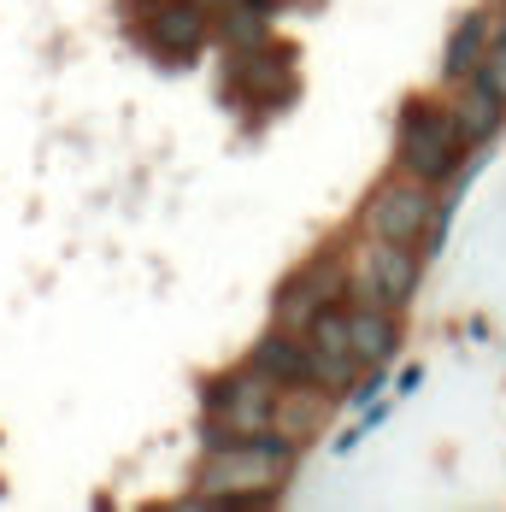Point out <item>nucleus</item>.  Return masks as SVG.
Segmentation results:
<instances>
[{"instance_id": "1a4fd4ad", "label": "nucleus", "mask_w": 506, "mask_h": 512, "mask_svg": "<svg viewBox=\"0 0 506 512\" xmlns=\"http://www.w3.org/2000/svg\"><path fill=\"white\" fill-rule=\"evenodd\" d=\"M248 365L253 371H265L277 389H289V383H318V377H312V354H306L301 330H289V324H277L271 336H259L253 354H248Z\"/></svg>"}, {"instance_id": "39448f33", "label": "nucleus", "mask_w": 506, "mask_h": 512, "mask_svg": "<svg viewBox=\"0 0 506 512\" xmlns=\"http://www.w3.org/2000/svg\"><path fill=\"white\" fill-rule=\"evenodd\" d=\"M136 36L165 65H195L212 42V18H206L201 0H153L142 12V24H136Z\"/></svg>"}, {"instance_id": "2eb2a0df", "label": "nucleus", "mask_w": 506, "mask_h": 512, "mask_svg": "<svg viewBox=\"0 0 506 512\" xmlns=\"http://www.w3.org/2000/svg\"><path fill=\"white\" fill-rule=\"evenodd\" d=\"M471 77H483V83H489V89H495V95L506 101V42H501V36L489 42V53H483V65H477Z\"/></svg>"}, {"instance_id": "f257e3e1", "label": "nucleus", "mask_w": 506, "mask_h": 512, "mask_svg": "<svg viewBox=\"0 0 506 512\" xmlns=\"http://www.w3.org/2000/svg\"><path fill=\"white\" fill-rule=\"evenodd\" d=\"M301 460V442H289L283 430H248L230 436L218 448H206L201 460V501L206 507H271L283 477Z\"/></svg>"}, {"instance_id": "9b49d317", "label": "nucleus", "mask_w": 506, "mask_h": 512, "mask_svg": "<svg viewBox=\"0 0 506 512\" xmlns=\"http://www.w3.org/2000/svg\"><path fill=\"white\" fill-rule=\"evenodd\" d=\"M348 330H354L359 371H365V365H389L395 348H401V312H389V307H365V301H354V307H348Z\"/></svg>"}, {"instance_id": "ddd939ff", "label": "nucleus", "mask_w": 506, "mask_h": 512, "mask_svg": "<svg viewBox=\"0 0 506 512\" xmlns=\"http://www.w3.org/2000/svg\"><path fill=\"white\" fill-rule=\"evenodd\" d=\"M454 118H459V130H465V142L477 148V142H489V136L501 130L506 101L483 83V77H465V83H459V101H454Z\"/></svg>"}, {"instance_id": "0eeeda50", "label": "nucleus", "mask_w": 506, "mask_h": 512, "mask_svg": "<svg viewBox=\"0 0 506 512\" xmlns=\"http://www.w3.org/2000/svg\"><path fill=\"white\" fill-rule=\"evenodd\" d=\"M336 301H348V259L342 254H312L301 271H289V277L277 283V324L301 330L312 312L336 307Z\"/></svg>"}, {"instance_id": "f03ea898", "label": "nucleus", "mask_w": 506, "mask_h": 512, "mask_svg": "<svg viewBox=\"0 0 506 512\" xmlns=\"http://www.w3.org/2000/svg\"><path fill=\"white\" fill-rule=\"evenodd\" d=\"M465 130H459L454 106H436V101H406L401 112V130H395V171L418 177V183H448L459 177L465 165Z\"/></svg>"}, {"instance_id": "4468645a", "label": "nucleus", "mask_w": 506, "mask_h": 512, "mask_svg": "<svg viewBox=\"0 0 506 512\" xmlns=\"http://www.w3.org/2000/svg\"><path fill=\"white\" fill-rule=\"evenodd\" d=\"M489 18L483 12H471V18H459L454 24V36H448V53H442V77L448 83H465L477 65H483V53H489Z\"/></svg>"}, {"instance_id": "423d86ee", "label": "nucleus", "mask_w": 506, "mask_h": 512, "mask_svg": "<svg viewBox=\"0 0 506 512\" xmlns=\"http://www.w3.org/2000/svg\"><path fill=\"white\" fill-rule=\"evenodd\" d=\"M271 401H277V383L265 371H230V377H212L206 383V418L224 424L230 436H248V430H271Z\"/></svg>"}, {"instance_id": "9d476101", "label": "nucleus", "mask_w": 506, "mask_h": 512, "mask_svg": "<svg viewBox=\"0 0 506 512\" xmlns=\"http://www.w3.org/2000/svg\"><path fill=\"white\" fill-rule=\"evenodd\" d=\"M324 418H330V395H324L318 383H289V389H277V401H271V430H283V436L301 442V448L324 430Z\"/></svg>"}, {"instance_id": "dca6fc26", "label": "nucleus", "mask_w": 506, "mask_h": 512, "mask_svg": "<svg viewBox=\"0 0 506 512\" xmlns=\"http://www.w3.org/2000/svg\"><path fill=\"white\" fill-rule=\"evenodd\" d=\"M418 383H424V371H418V365H406V371H401V395H412Z\"/></svg>"}, {"instance_id": "7ed1b4c3", "label": "nucleus", "mask_w": 506, "mask_h": 512, "mask_svg": "<svg viewBox=\"0 0 506 512\" xmlns=\"http://www.w3.org/2000/svg\"><path fill=\"white\" fill-rule=\"evenodd\" d=\"M424 283V259L412 254V242H383V236H365V248L348 259V295L365 307H389L401 312L412 307Z\"/></svg>"}, {"instance_id": "6e6552de", "label": "nucleus", "mask_w": 506, "mask_h": 512, "mask_svg": "<svg viewBox=\"0 0 506 512\" xmlns=\"http://www.w3.org/2000/svg\"><path fill=\"white\" fill-rule=\"evenodd\" d=\"M301 342L306 354H312V377H318V389H348L359 377V359H354V330H348V301H336V307L312 312L301 324Z\"/></svg>"}, {"instance_id": "f8f14e48", "label": "nucleus", "mask_w": 506, "mask_h": 512, "mask_svg": "<svg viewBox=\"0 0 506 512\" xmlns=\"http://www.w3.org/2000/svg\"><path fill=\"white\" fill-rule=\"evenodd\" d=\"M271 18H277V0H224L212 36H218L230 53L259 48V42H271Z\"/></svg>"}, {"instance_id": "20e7f679", "label": "nucleus", "mask_w": 506, "mask_h": 512, "mask_svg": "<svg viewBox=\"0 0 506 512\" xmlns=\"http://www.w3.org/2000/svg\"><path fill=\"white\" fill-rule=\"evenodd\" d=\"M430 218H436V195H430V183H418V177H389V183H377L365 206H359V224H365V236H383V242H424L430 236Z\"/></svg>"}]
</instances>
